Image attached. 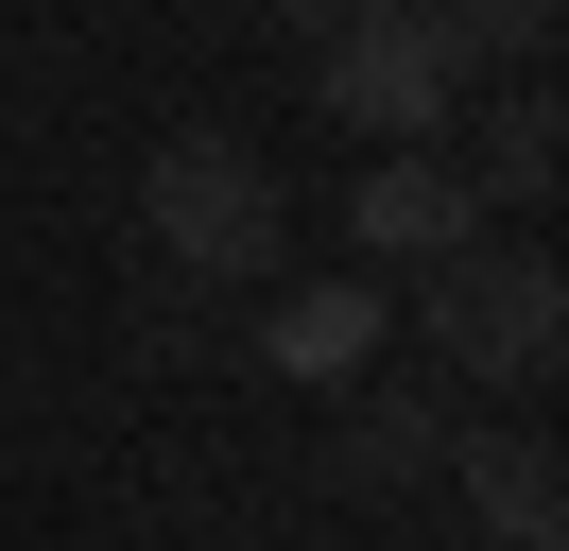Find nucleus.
Wrapping results in <instances>:
<instances>
[{"mask_svg":"<svg viewBox=\"0 0 569 551\" xmlns=\"http://www.w3.org/2000/svg\"><path fill=\"white\" fill-rule=\"evenodd\" d=\"M277 18H293V34H346V18H362V0H277Z\"/></svg>","mask_w":569,"mask_h":551,"instance_id":"9d476101","label":"nucleus"},{"mask_svg":"<svg viewBox=\"0 0 569 551\" xmlns=\"http://www.w3.org/2000/svg\"><path fill=\"white\" fill-rule=\"evenodd\" d=\"M328 52V121L346 138H397V156H431V138L466 121V52L415 18V0H362L346 34H311Z\"/></svg>","mask_w":569,"mask_h":551,"instance_id":"7ed1b4c3","label":"nucleus"},{"mask_svg":"<svg viewBox=\"0 0 569 551\" xmlns=\"http://www.w3.org/2000/svg\"><path fill=\"white\" fill-rule=\"evenodd\" d=\"M466 465V517H483L500 551H569V465H552V431H483V448H449Z\"/></svg>","mask_w":569,"mask_h":551,"instance_id":"423d86ee","label":"nucleus"},{"mask_svg":"<svg viewBox=\"0 0 569 551\" xmlns=\"http://www.w3.org/2000/svg\"><path fill=\"white\" fill-rule=\"evenodd\" d=\"M466 190H483V207H552V172H569V121H552V87H500L483 103V121H466Z\"/></svg>","mask_w":569,"mask_h":551,"instance_id":"6e6552de","label":"nucleus"},{"mask_svg":"<svg viewBox=\"0 0 569 551\" xmlns=\"http://www.w3.org/2000/svg\"><path fill=\"white\" fill-rule=\"evenodd\" d=\"M380 328H397V310L362 293V276H293V293H277V328H259V344H277V379H311V397H346V379L380 362Z\"/></svg>","mask_w":569,"mask_h":551,"instance_id":"39448f33","label":"nucleus"},{"mask_svg":"<svg viewBox=\"0 0 569 551\" xmlns=\"http://www.w3.org/2000/svg\"><path fill=\"white\" fill-rule=\"evenodd\" d=\"M139 241H156V276H190V293H242V276H277L293 190H277V156H259V138H156Z\"/></svg>","mask_w":569,"mask_h":551,"instance_id":"f257e3e1","label":"nucleus"},{"mask_svg":"<svg viewBox=\"0 0 569 551\" xmlns=\"http://www.w3.org/2000/svg\"><path fill=\"white\" fill-rule=\"evenodd\" d=\"M415 18H431V0H415Z\"/></svg>","mask_w":569,"mask_h":551,"instance_id":"9b49d317","label":"nucleus"},{"mask_svg":"<svg viewBox=\"0 0 569 551\" xmlns=\"http://www.w3.org/2000/svg\"><path fill=\"white\" fill-rule=\"evenodd\" d=\"M449 448H466V431H449L431 397H346V431H328V482H346V500H415Z\"/></svg>","mask_w":569,"mask_h":551,"instance_id":"0eeeda50","label":"nucleus"},{"mask_svg":"<svg viewBox=\"0 0 569 551\" xmlns=\"http://www.w3.org/2000/svg\"><path fill=\"white\" fill-rule=\"evenodd\" d=\"M431 34H449V52H552V0H431Z\"/></svg>","mask_w":569,"mask_h":551,"instance_id":"1a4fd4ad","label":"nucleus"},{"mask_svg":"<svg viewBox=\"0 0 569 551\" xmlns=\"http://www.w3.org/2000/svg\"><path fill=\"white\" fill-rule=\"evenodd\" d=\"M415 328L449 379H483V397H535V379L569 362V276L535 259V241H466V259L415 276Z\"/></svg>","mask_w":569,"mask_h":551,"instance_id":"f03ea898","label":"nucleus"},{"mask_svg":"<svg viewBox=\"0 0 569 551\" xmlns=\"http://www.w3.org/2000/svg\"><path fill=\"white\" fill-rule=\"evenodd\" d=\"M346 241H362V259H397V276H431V259L483 241V190H466L449 156H380V172L346 190Z\"/></svg>","mask_w":569,"mask_h":551,"instance_id":"20e7f679","label":"nucleus"}]
</instances>
